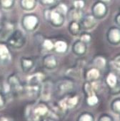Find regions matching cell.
<instances>
[{"mask_svg":"<svg viewBox=\"0 0 120 121\" xmlns=\"http://www.w3.org/2000/svg\"><path fill=\"white\" fill-rule=\"evenodd\" d=\"M6 105V98L5 96L0 92V109H2Z\"/></svg>","mask_w":120,"mask_h":121,"instance_id":"33","label":"cell"},{"mask_svg":"<svg viewBox=\"0 0 120 121\" xmlns=\"http://www.w3.org/2000/svg\"><path fill=\"white\" fill-rule=\"evenodd\" d=\"M69 17L71 20H74L80 22V20L83 17V12L82 9H78L76 8L71 9L69 12Z\"/></svg>","mask_w":120,"mask_h":121,"instance_id":"17","label":"cell"},{"mask_svg":"<svg viewBox=\"0 0 120 121\" xmlns=\"http://www.w3.org/2000/svg\"><path fill=\"white\" fill-rule=\"evenodd\" d=\"M97 19L92 14H87L82 17L80 20V25L82 29L84 30H90L93 29L97 24Z\"/></svg>","mask_w":120,"mask_h":121,"instance_id":"6","label":"cell"},{"mask_svg":"<svg viewBox=\"0 0 120 121\" xmlns=\"http://www.w3.org/2000/svg\"><path fill=\"white\" fill-rule=\"evenodd\" d=\"M119 80L117 76L114 73H113V72H110V73H109L106 78V83H107V85L109 89L116 86V84L119 82Z\"/></svg>","mask_w":120,"mask_h":121,"instance_id":"16","label":"cell"},{"mask_svg":"<svg viewBox=\"0 0 120 121\" xmlns=\"http://www.w3.org/2000/svg\"><path fill=\"white\" fill-rule=\"evenodd\" d=\"M100 77V72L98 68L94 67L89 69L86 73V80L87 81L94 82L97 81Z\"/></svg>","mask_w":120,"mask_h":121,"instance_id":"12","label":"cell"},{"mask_svg":"<svg viewBox=\"0 0 120 121\" xmlns=\"http://www.w3.org/2000/svg\"><path fill=\"white\" fill-rule=\"evenodd\" d=\"M114 22H115V24L120 27V13H118L115 17H114Z\"/></svg>","mask_w":120,"mask_h":121,"instance_id":"36","label":"cell"},{"mask_svg":"<svg viewBox=\"0 0 120 121\" xmlns=\"http://www.w3.org/2000/svg\"><path fill=\"white\" fill-rule=\"evenodd\" d=\"M77 121H95V117L93 113L85 111L78 115Z\"/></svg>","mask_w":120,"mask_h":121,"instance_id":"18","label":"cell"},{"mask_svg":"<svg viewBox=\"0 0 120 121\" xmlns=\"http://www.w3.org/2000/svg\"><path fill=\"white\" fill-rule=\"evenodd\" d=\"M68 30L70 34L72 35L73 36L78 35L81 32V30H82L80 22L78 21L71 20V22L69 24Z\"/></svg>","mask_w":120,"mask_h":121,"instance_id":"13","label":"cell"},{"mask_svg":"<svg viewBox=\"0 0 120 121\" xmlns=\"http://www.w3.org/2000/svg\"><path fill=\"white\" fill-rule=\"evenodd\" d=\"M54 47L55 48V50L57 52L63 53L67 50L68 45H67V43L66 42L62 41V40H59L54 44Z\"/></svg>","mask_w":120,"mask_h":121,"instance_id":"23","label":"cell"},{"mask_svg":"<svg viewBox=\"0 0 120 121\" xmlns=\"http://www.w3.org/2000/svg\"><path fill=\"white\" fill-rule=\"evenodd\" d=\"M22 4L25 8L31 9L34 4V0H22Z\"/></svg>","mask_w":120,"mask_h":121,"instance_id":"30","label":"cell"},{"mask_svg":"<svg viewBox=\"0 0 120 121\" xmlns=\"http://www.w3.org/2000/svg\"><path fill=\"white\" fill-rule=\"evenodd\" d=\"M9 51L7 47L4 45H0V57L2 58H5L8 56Z\"/></svg>","mask_w":120,"mask_h":121,"instance_id":"27","label":"cell"},{"mask_svg":"<svg viewBox=\"0 0 120 121\" xmlns=\"http://www.w3.org/2000/svg\"><path fill=\"white\" fill-rule=\"evenodd\" d=\"M0 121H11L10 119L6 116L4 115H0Z\"/></svg>","mask_w":120,"mask_h":121,"instance_id":"39","label":"cell"},{"mask_svg":"<svg viewBox=\"0 0 120 121\" xmlns=\"http://www.w3.org/2000/svg\"><path fill=\"white\" fill-rule=\"evenodd\" d=\"M109 93L112 95H116L120 94V80L116 84V86L109 89Z\"/></svg>","mask_w":120,"mask_h":121,"instance_id":"26","label":"cell"},{"mask_svg":"<svg viewBox=\"0 0 120 121\" xmlns=\"http://www.w3.org/2000/svg\"><path fill=\"white\" fill-rule=\"evenodd\" d=\"M97 121H115L114 117L108 113H102L97 119Z\"/></svg>","mask_w":120,"mask_h":121,"instance_id":"24","label":"cell"},{"mask_svg":"<svg viewBox=\"0 0 120 121\" xmlns=\"http://www.w3.org/2000/svg\"><path fill=\"white\" fill-rule=\"evenodd\" d=\"M99 86L96 81L94 82L87 81L83 85V91L86 95V96L96 95L99 91Z\"/></svg>","mask_w":120,"mask_h":121,"instance_id":"9","label":"cell"},{"mask_svg":"<svg viewBox=\"0 0 120 121\" xmlns=\"http://www.w3.org/2000/svg\"><path fill=\"white\" fill-rule=\"evenodd\" d=\"M80 40H82V42H84V43L87 44V43H89L91 40V36L90 34H89L88 32H83L80 35Z\"/></svg>","mask_w":120,"mask_h":121,"instance_id":"25","label":"cell"},{"mask_svg":"<svg viewBox=\"0 0 120 121\" xmlns=\"http://www.w3.org/2000/svg\"><path fill=\"white\" fill-rule=\"evenodd\" d=\"M87 50V44L80 39L77 40L72 45V52L77 56H82L86 54Z\"/></svg>","mask_w":120,"mask_h":121,"instance_id":"10","label":"cell"},{"mask_svg":"<svg viewBox=\"0 0 120 121\" xmlns=\"http://www.w3.org/2000/svg\"><path fill=\"white\" fill-rule=\"evenodd\" d=\"M110 109L113 113L120 115V98H116L111 102Z\"/></svg>","mask_w":120,"mask_h":121,"instance_id":"21","label":"cell"},{"mask_svg":"<svg viewBox=\"0 0 120 121\" xmlns=\"http://www.w3.org/2000/svg\"><path fill=\"white\" fill-rule=\"evenodd\" d=\"M80 102V98L77 94H73L70 92L66 94L58 101L59 104L66 110L74 109L78 106Z\"/></svg>","mask_w":120,"mask_h":121,"instance_id":"2","label":"cell"},{"mask_svg":"<svg viewBox=\"0 0 120 121\" xmlns=\"http://www.w3.org/2000/svg\"><path fill=\"white\" fill-rule=\"evenodd\" d=\"M93 62H94V65L96 66V67L98 69H103L106 67V65H107L106 59L102 55L96 56L94 59Z\"/></svg>","mask_w":120,"mask_h":121,"instance_id":"20","label":"cell"},{"mask_svg":"<svg viewBox=\"0 0 120 121\" xmlns=\"http://www.w3.org/2000/svg\"><path fill=\"white\" fill-rule=\"evenodd\" d=\"M52 89L53 85L51 82L46 81L43 83L42 86L41 87V92L40 96L43 101H49L52 95Z\"/></svg>","mask_w":120,"mask_h":121,"instance_id":"7","label":"cell"},{"mask_svg":"<svg viewBox=\"0 0 120 121\" xmlns=\"http://www.w3.org/2000/svg\"><path fill=\"white\" fill-rule=\"evenodd\" d=\"M107 7L106 4L102 1L95 2L91 7V14L97 19L104 18L107 14Z\"/></svg>","mask_w":120,"mask_h":121,"instance_id":"4","label":"cell"},{"mask_svg":"<svg viewBox=\"0 0 120 121\" xmlns=\"http://www.w3.org/2000/svg\"><path fill=\"white\" fill-rule=\"evenodd\" d=\"M12 1H13V0H2V3L4 7H8L12 4Z\"/></svg>","mask_w":120,"mask_h":121,"instance_id":"35","label":"cell"},{"mask_svg":"<svg viewBox=\"0 0 120 121\" xmlns=\"http://www.w3.org/2000/svg\"><path fill=\"white\" fill-rule=\"evenodd\" d=\"M9 87L14 92H21V90L22 89L19 79L15 76H12V77L9 78Z\"/></svg>","mask_w":120,"mask_h":121,"instance_id":"14","label":"cell"},{"mask_svg":"<svg viewBox=\"0 0 120 121\" xmlns=\"http://www.w3.org/2000/svg\"><path fill=\"white\" fill-rule=\"evenodd\" d=\"M32 64V62L30 60H25V61L23 62V65H24V67H31Z\"/></svg>","mask_w":120,"mask_h":121,"instance_id":"37","label":"cell"},{"mask_svg":"<svg viewBox=\"0 0 120 121\" xmlns=\"http://www.w3.org/2000/svg\"><path fill=\"white\" fill-rule=\"evenodd\" d=\"M74 89V82L68 78L62 79L58 81L56 84V92L61 96H64L66 94L72 92Z\"/></svg>","mask_w":120,"mask_h":121,"instance_id":"3","label":"cell"},{"mask_svg":"<svg viewBox=\"0 0 120 121\" xmlns=\"http://www.w3.org/2000/svg\"><path fill=\"white\" fill-rule=\"evenodd\" d=\"M37 22H38L37 18L35 16L31 15V16H28L25 18V25L27 28L32 30L36 26V25L37 24Z\"/></svg>","mask_w":120,"mask_h":121,"instance_id":"19","label":"cell"},{"mask_svg":"<svg viewBox=\"0 0 120 121\" xmlns=\"http://www.w3.org/2000/svg\"><path fill=\"white\" fill-rule=\"evenodd\" d=\"M101 1L103 2H104V3H108V2H110V0H101Z\"/></svg>","mask_w":120,"mask_h":121,"instance_id":"40","label":"cell"},{"mask_svg":"<svg viewBox=\"0 0 120 121\" xmlns=\"http://www.w3.org/2000/svg\"><path fill=\"white\" fill-rule=\"evenodd\" d=\"M44 65L48 69H54L57 65V60L54 55H47L44 58Z\"/></svg>","mask_w":120,"mask_h":121,"instance_id":"15","label":"cell"},{"mask_svg":"<svg viewBox=\"0 0 120 121\" xmlns=\"http://www.w3.org/2000/svg\"><path fill=\"white\" fill-rule=\"evenodd\" d=\"M54 44H53V43L49 39H46L44 42V47L48 50H51L54 47Z\"/></svg>","mask_w":120,"mask_h":121,"instance_id":"31","label":"cell"},{"mask_svg":"<svg viewBox=\"0 0 120 121\" xmlns=\"http://www.w3.org/2000/svg\"><path fill=\"white\" fill-rule=\"evenodd\" d=\"M74 7L78 9H82L85 6V2L84 0H74Z\"/></svg>","mask_w":120,"mask_h":121,"instance_id":"28","label":"cell"},{"mask_svg":"<svg viewBox=\"0 0 120 121\" xmlns=\"http://www.w3.org/2000/svg\"><path fill=\"white\" fill-rule=\"evenodd\" d=\"M56 9H57L59 12H60L61 14H64V15H65V14L67 13V12H68V8H67L66 5L64 4H62V3L59 4L57 6V7Z\"/></svg>","mask_w":120,"mask_h":121,"instance_id":"29","label":"cell"},{"mask_svg":"<svg viewBox=\"0 0 120 121\" xmlns=\"http://www.w3.org/2000/svg\"><path fill=\"white\" fill-rule=\"evenodd\" d=\"M50 112V106L41 102L27 106L25 115L28 121H39L42 117L49 115Z\"/></svg>","mask_w":120,"mask_h":121,"instance_id":"1","label":"cell"},{"mask_svg":"<svg viewBox=\"0 0 120 121\" xmlns=\"http://www.w3.org/2000/svg\"><path fill=\"white\" fill-rule=\"evenodd\" d=\"M49 106H50V110L54 115V116H56V117H59V118L64 117L68 113V111L64 110L59 104L58 102L57 103H53L51 105H49Z\"/></svg>","mask_w":120,"mask_h":121,"instance_id":"11","label":"cell"},{"mask_svg":"<svg viewBox=\"0 0 120 121\" xmlns=\"http://www.w3.org/2000/svg\"><path fill=\"white\" fill-rule=\"evenodd\" d=\"M113 63L115 67L120 69V54H118L113 59Z\"/></svg>","mask_w":120,"mask_h":121,"instance_id":"32","label":"cell"},{"mask_svg":"<svg viewBox=\"0 0 120 121\" xmlns=\"http://www.w3.org/2000/svg\"><path fill=\"white\" fill-rule=\"evenodd\" d=\"M119 120H120V116H119Z\"/></svg>","mask_w":120,"mask_h":121,"instance_id":"41","label":"cell"},{"mask_svg":"<svg viewBox=\"0 0 120 121\" xmlns=\"http://www.w3.org/2000/svg\"><path fill=\"white\" fill-rule=\"evenodd\" d=\"M42 1H43V3L45 4H52L54 3L55 0H42Z\"/></svg>","mask_w":120,"mask_h":121,"instance_id":"38","label":"cell"},{"mask_svg":"<svg viewBox=\"0 0 120 121\" xmlns=\"http://www.w3.org/2000/svg\"><path fill=\"white\" fill-rule=\"evenodd\" d=\"M39 121H58V120L55 117H52V116H50L49 115L42 117Z\"/></svg>","mask_w":120,"mask_h":121,"instance_id":"34","label":"cell"},{"mask_svg":"<svg viewBox=\"0 0 120 121\" xmlns=\"http://www.w3.org/2000/svg\"><path fill=\"white\" fill-rule=\"evenodd\" d=\"M99 103V98L97 95H91L86 96V103L89 107H94Z\"/></svg>","mask_w":120,"mask_h":121,"instance_id":"22","label":"cell"},{"mask_svg":"<svg viewBox=\"0 0 120 121\" xmlns=\"http://www.w3.org/2000/svg\"><path fill=\"white\" fill-rule=\"evenodd\" d=\"M107 39L112 45H119L120 44V27L113 26L107 32Z\"/></svg>","mask_w":120,"mask_h":121,"instance_id":"5","label":"cell"},{"mask_svg":"<svg viewBox=\"0 0 120 121\" xmlns=\"http://www.w3.org/2000/svg\"><path fill=\"white\" fill-rule=\"evenodd\" d=\"M49 19L56 27H61L64 22V15L59 12L57 9L52 10L50 12Z\"/></svg>","mask_w":120,"mask_h":121,"instance_id":"8","label":"cell"}]
</instances>
